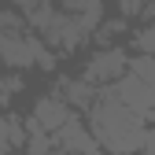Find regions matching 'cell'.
<instances>
[{
	"label": "cell",
	"mask_w": 155,
	"mask_h": 155,
	"mask_svg": "<svg viewBox=\"0 0 155 155\" xmlns=\"http://www.w3.org/2000/svg\"><path fill=\"white\" fill-rule=\"evenodd\" d=\"M89 129H92V137L100 140L107 151H114V155H137L148 144L144 114H137L129 104H122L118 92H114L111 85L100 89V96L92 100V107H89Z\"/></svg>",
	"instance_id": "6da1fadb"
},
{
	"label": "cell",
	"mask_w": 155,
	"mask_h": 155,
	"mask_svg": "<svg viewBox=\"0 0 155 155\" xmlns=\"http://www.w3.org/2000/svg\"><path fill=\"white\" fill-rule=\"evenodd\" d=\"M122 74H129V55L118 48V45H100L92 55H89V63H85V70H81V78L85 81H92L96 89H107V85H114Z\"/></svg>",
	"instance_id": "7a4b0ae2"
},
{
	"label": "cell",
	"mask_w": 155,
	"mask_h": 155,
	"mask_svg": "<svg viewBox=\"0 0 155 155\" xmlns=\"http://www.w3.org/2000/svg\"><path fill=\"white\" fill-rule=\"evenodd\" d=\"M67 118H74V111H70V104L63 96H41V100L33 104V114H30L26 129L30 133H55Z\"/></svg>",
	"instance_id": "3957f363"
},
{
	"label": "cell",
	"mask_w": 155,
	"mask_h": 155,
	"mask_svg": "<svg viewBox=\"0 0 155 155\" xmlns=\"http://www.w3.org/2000/svg\"><path fill=\"white\" fill-rule=\"evenodd\" d=\"M55 137V144H59L67 155H78V151H96V140L92 137V129H89V122H81V118H67L59 129L52 133Z\"/></svg>",
	"instance_id": "277c9868"
},
{
	"label": "cell",
	"mask_w": 155,
	"mask_h": 155,
	"mask_svg": "<svg viewBox=\"0 0 155 155\" xmlns=\"http://www.w3.org/2000/svg\"><path fill=\"white\" fill-rule=\"evenodd\" d=\"M59 96L70 104V107H92V100L100 96V89H96L92 81H85V78H63L59 81Z\"/></svg>",
	"instance_id": "5b68a950"
},
{
	"label": "cell",
	"mask_w": 155,
	"mask_h": 155,
	"mask_svg": "<svg viewBox=\"0 0 155 155\" xmlns=\"http://www.w3.org/2000/svg\"><path fill=\"white\" fill-rule=\"evenodd\" d=\"M59 8L70 11V15H81L92 30L104 22V0H59Z\"/></svg>",
	"instance_id": "8992f818"
},
{
	"label": "cell",
	"mask_w": 155,
	"mask_h": 155,
	"mask_svg": "<svg viewBox=\"0 0 155 155\" xmlns=\"http://www.w3.org/2000/svg\"><path fill=\"white\" fill-rule=\"evenodd\" d=\"M18 144H26V137H22V122L11 118V114H0V155H8V151L18 148Z\"/></svg>",
	"instance_id": "52a82bcc"
},
{
	"label": "cell",
	"mask_w": 155,
	"mask_h": 155,
	"mask_svg": "<svg viewBox=\"0 0 155 155\" xmlns=\"http://www.w3.org/2000/svg\"><path fill=\"white\" fill-rule=\"evenodd\" d=\"M129 74H137L140 81L155 85V55H148V52H140V55H133V59H129Z\"/></svg>",
	"instance_id": "ba28073f"
},
{
	"label": "cell",
	"mask_w": 155,
	"mask_h": 155,
	"mask_svg": "<svg viewBox=\"0 0 155 155\" xmlns=\"http://www.w3.org/2000/svg\"><path fill=\"white\" fill-rule=\"evenodd\" d=\"M18 30H22V18H15L11 11H0V52H4L8 37H11V33H18Z\"/></svg>",
	"instance_id": "9c48e42d"
},
{
	"label": "cell",
	"mask_w": 155,
	"mask_h": 155,
	"mask_svg": "<svg viewBox=\"0 0 155 155\" xmlns=\"http://www.w3.org/2000/svg\"><path fill=\"white\" fill-rule=\"evenodd\" d=\"M133 45H137L140 52H148V55H155V22H148L144 30H137V37H133Z\"/></svg>",
	"instance_id": "30bf717a"
},
{
	"label": "cell",
	"mask_w": 155,
	"mask_h": 155,
	"mask_svg": "<svg viewBox=\"0 0 155 155\" xmlns=\"http://www.w3.org/2000/svg\"><path fill=\"white\" fill-rule=\"evenodd\" d=\"M118 4H122V15L129 18V15H144V8L151 4V0H118Z\"/></svg>",
	"instance_id": "8fae6325"
},
{
	"label": "cell",
	"mask_w": 155,
	"mask_h": 155,
	"mask_svg": "<svg viewBox=\"0 0 155 155\" xmlns=\"http://www.w3.org/2000/svg\"><path fill=\"white\" fill-rule=\"evenodd\" d=\"M15 4L22 8V11H33V8H41V4H48V0H15Z\"/></svg>",
	"instance_id": "7c38bea8"
},
{
	"label": "cell",
	"mask_w": 155,
	"mask_h": 155,
	"mask_svg": "<svg viewBox=\"0 0 155 155\" xmlns=\"http://www.w3.org/2000/svg\"><path fill=\"white\" fill-rule=\"evenodd\" d=\"M144 155H155V126L148 129V144H144Z\"/></svg>",
	"instance_id": "4fadbf2b"
},
{
	"label": "cell",
	"mask_w": 155,
	"mask_h": 155,
	"mask_svg": "<svg viewBox=\"0 0 155 155\" xmlns=\"http://www.w3.org/2000/svg\"><path fill=\"white\" fill-rule=\"evenodd\" d=\"M4 100H8V92H4V85H0V104H4Z\"/></svg>",
	"instance_id": "5bb4252c"
},
{
	"label": "cell",
	"mask_w": 155,
	"mask_h": 155,
	"mask_svg": "<svg viewBox=\"0 0 155 155\" xmlns=\"http://www.w3.org/2000/svg\"><path fill=\"white\" fill-rule=\"evenodd\" d=\"M52 155H67V151H63V148H55V151H52Z\"/></svg>",
	"instance_id": "9a60e30c"
},
{
	"label": "cell",
	"mask_w": 155,
	"mask_h": 155,
	"mask_svg": "<svg viewBox=\"0 0 155 155\" xmlns=\"http://www.w3.org/2000/svg\"><path fill=\"white\" fill-rule=\"evenodd\" d=\"M78 155H96V151H78Z\"/></svg>",
	"instance_id": "2e32d148"
},
{
	"label": "cell",
	"mask_w": 155,
	"mask_h": 155,
	"mask_svg": "<svg viewBox=\"0 0 155 155\" xmlns=\"http://www.w3.org/2000/svg\"><path fill=\"white\" fill-rule=\"evenodd\" d=\"M104 155H114V151H104Z\"/></svg>",
	"instance_id": "e0dca14e"
}]
</instances>
